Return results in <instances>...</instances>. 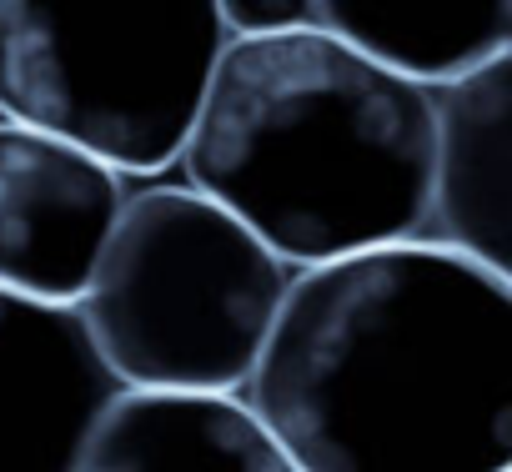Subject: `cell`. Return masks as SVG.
<instances>
[{
    "mask_svg": "<svg viewBox=\"0 0 512 472\" xmlns=\"http://www.w3.org/2000/svg\"><path fill=\"white\" fill-rule=\"evenodd\" d=\"M437 171L427 242L512 287V51L432 96Z\"/></svg>",
    "mask_w": 512,
    "mask_h": 472,
    "instance_id": "7",
    "label": "cell"
},
{
    "mask_svg": "<svg viewBox=\"0 0 512 472\" xmlns=\"http://www.w3.org/2000/svg\"><path fill=\"white\" fill-rule=\"evenodd\" d=\"M126 196L101 161L0 121V292L76 307Z\"/></svg>",
    "mask_w": 512,
    "mask_h": 472,
    "instance_id": "5",
    "label": "cell"
},
{
    "mask_svg": "<svg viewBox=\"0 0 512 472\" xmlns=\"http://www.w3.org/2000/svg\"><path fill=\"white\" fill-rule=\"evenodd\" d=\"M241 402L297 472H512V287L432 242L292 272Z\"/></svg>",
    "mask_w": 512,
    "mask_h": 472,
    "instance_id": "1",
    "label": "cell"
},
{
    "mask_svg": "<svg viewBox=\"0 0 512 472\" xmlns=\"http://www.w3.org/2000/svg\"><path fill=\"white\" fill-rule=\"evenodd\" d=\"M81 472H297L241 397L121 392Z\"/></svg>",
    "mask_w": 512,
    "mask_h": 472,
    "instance_id": "9",
    "label": "cell"
},
{
    "mask_svg": "<svg viewBox=\"0 0 512 472\" xmlns=\"http://www.w3.org/2000/svg\"><path fill=\"white\" fill-rule=\"evenodd\" d=\"M312 21L367 66L427 96L512 51V6L492 0H312Z\"/></svg>",
    "mask_w": 512,
    "mask_h": 472,
    "instance_id": "8",
    "label": "cell"
},
{
    "mask_svg": "<svg viewBox=\"0 0 512 472\" xmlns=\"http://www.w3.org/2000/svg\"><path fill=\"white\" fill-rule=\"evenodd\" d=\"M181 171L287 272L427 242L432 96L317 26L226 41Z\"/></svg>",
    "mask_w": 512,
    "mask_h": 472,
    "instance_id": "2",
    "label": "cell"
},
{
    "mask_svg": "<svg viewBox=\"0 0 512 472\" xmlns=\"http://www.w3.org/2000/svg\"><path fill=\"white\" fill-rule=\"evenodd\" d=\"M226 51L216 0H0V121L126 176L181 166Z\"/></svg>",
    "mask_w": 512,
    "mask_h": 472,
    "instance_id": "4",
    "label": "cell"
},
{
    "mask_svg": "<svg viewBox=\"0 0 512 472\" xmlns=\"http://www.w3.org/2000/svg\"><path fill=\"white\" fill-rule=\"evenodd\" d=\"M226 41H267V36H292L317 26L312 0H216Z\"/></svg>",
    "mask_w": 512,
    "mask_h": 472,
    "instance_id": "10",
    "label": "cell"
},
{
    "mask_svg": "<svg viewBox=\"0 0 512 472\" xmlns=\"http://www.w3.org/2000/svg\"><path fill=\"white\" fill-rule=\"evenodd\" d=\"M292 272L191 186L131 191L76 302L126 392L241 397Z\"/></svg>",
    "mask_w": 512,
    "mask_h": 472,
    "instance_id": "3",
    "label": "cell"
},
{
    "mask_svg": "<svg viewBox=\"0 0 512 472\" xmlns=\"http://www.w3.org/2000/svg\"><path fill=\"white\" fill-rule=\"evenodd\" d=\"M121 392L76 307L0 292V472H81Z\"/></svg>",
    "mask_w": 512,
    "mask_h": 472,
    "instance_id": "6",
    "label": "cell"
}]
</instances>
